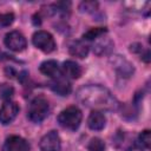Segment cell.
Instances as JSON below:
<instances>
[{"label": "cell", "mask_w": 151, "mask_h": 151, "mask_svg": "<svg viewBox=\"0 0 151 151\" xmlns=\"http://www.w3.org/2000/svg\"><path fill=\"white\" fill-rule=\"evenodd\" d=\"M97 7H98V2L96 1H83L79 6V9L85 13H91V12H94Z\"/></svg>", "instance_id": "19"}, {"label": "cell", "mask_w": 151, "mask_h": 151, "mask_svg": "<svg viewBox=\"0 0 151 151\" xmlns=\"http://www.w3.org/2000/svg\"><path fill=\"white\" fill-rule=\"evenodd\" d=\"M88 45L86 42H84L83 40H77V41H73L71 45H70V54L73 55V57H77V58H86L87 54H88Z\"/></svg>", "instance_id": "14"}, {"label": "cell", "mask_w": 151, "mask_h": 151, "mask_svg": "<svg viewBox=\"0 0 151 151\" xmlns=\"http://www.w3.org/2000/svg\"><path fill=\"white\" fill-rule=\"evenodd\" d=\"M88 151H104L105 144L100 138H92L87 145Z\"/></svg>", "instance_id": "18"}, {"label": "cell", "mask_w": 151, "mask_h": 151, "mask_svg": "<svg viewBox=\"0 0 151 151\" xmlns=\"http://www.w3.org/2000/svg\"><path fill=\"white\" fill-rule=\"evenodd\" d=\"M4 42L6 45L7 48H9L13 52H21L26 48L27 46V41L26 38L24 37L22 33H20L19 31H12L8 32L5 35Z\"/></svg>", "instance_id": "5"}, {"label": "cell", "mask_w": 151, "mask_h": 151, "mask_svg": "<svg viewBox=\"0 0 151 151\" xmlns=\"http://www.w3.org/2000/svg\"><path fill=\"white\" fill-rule=\"evenodd\" d=\"M32 42H33V45L37 48L41 50L45 53H51L57 47L54 38L52 37L51 33H48L46 31H38V32H35L33 34Z\"/></svg>", "instance_id": "4"}, {"label": "cell", "mask_w": 151, "mask_h": 151, "mask_svg": "<svg viewBox=\"0 0 151 151\" xmlns=\"http://www.w3.org/2000/svg\"><path fill=\"white\" fill-rule=\"evenodd\" d=\"M83 119V113L77 106H68L65 110H63L58 116V123L61 127L76 131Z\"/></svg>", "instance_id": "2"}, {"label": "cell", "mask_w": 151, "mask_h": 151, "mask_svg": "<svg viewBox=\"0 0 151 151\" xmlns=\"http://www.w3.org/2000/svg\"><path fill=\"white\" fill-rule=\"evenodd\" d=\"M29 143L19 136H9L2 145V151H29Z\"/></svg>", "instance_id": "9"}, {"label": "cell", "mask_w": 151, "mask_h": 151, "mask_svg": "<svg viewBox=\"0 0 151 151\" xmlns=\"http://www.w3.org/2000/svg\"><path fill=\"white\" fill-rule=\"evenodd\" d=\"M39 147L41 151H60L61 140L57 131L47 132L39 143Z\"/></svg>", "instance_id": "8"}, {"label": "cell", "mask_w": 151, "mask_h": 151, "mask_svg": "<svg viewBox=\"0 0 151 151\" xmlns=\"http://www.w3.org/2000/svg\"><path fill=\"white\" fill-rule=\"evenodd\" d=\"M19 113V105L15 101H5L0 109V123L2 125L11 124Z\"/></svg>", "instance_id": "7"}, {"label": "cell", "mask_w": 151, "mask_h": 151, "mask_svg": "<svg viewBox=\"0 0 151 151\" xmlns=\"http://www.w3.org/2000/svg\"><path fill=\"white\" fill-rule=\"evenodd\" d=\"M40 72L52 79H55L61 74V68L59 66V64L55 60H45L44 63H41L40 67H39Z\"/></svg>", "instance_id": "12"}, {"label": "cell", "mask_w": 151, "mask_h": 151, "mask_svg": "<svg viewBox=\"0 0 151 151\" xmlns=\"http://www.w3.org/2000/svg\"><path fill=\"white\" fill-rule=\"evenodd\" d=\"M127 151H144V147L140 145V144H132L129 149H127Z\"/></svg>", "instance_id": "22"}, {"label": "cell", "mask_w": 151, "mask_h": 151, "mask_svg": "<svg viewBox=\"0 0 151 151\" xmlns=\"http://www.w3.org/2000/svg\"><path fill=\"white\" fill-rule=\"evenodd\" d=\"M13 94H14V88H13L12 85L6 84V83L0 85V98L1 99L8 101L13 97Z\"/></svg>", "instance_id": "17"}, {"label": "cell", "mask_w": 151, "mask_h": 151, "mask_svg": "<svg viewBox=\"0 0 151 151\" xmlns=\"http://www.w3.org/2000/svg\"><path fill=\"white\" fill-rule=\"evenodd\" d=\"M81 67L73 60H66L61 66V74L67 79H78L81 76Z\"/></svg>", "instance_id": "11"}, {"label": "cell", "mask_w": 151, "mask_h": 151, "mask_svg": "<svg viewBox=\"0 0 151 151\" xmlns=\"http://www.w3.org/2000/svg\"><path fill=\"white\" fill-rule=\"evenodd\" d=\"M139 144L142 146H144L145 149H149L151 145V136H150V131L145 130L143 132L139 133Z\"/></svg>", "instance_id": "20"}, {"label": "cell", "mask_w": 151, "mask_h": 151, "mask_svg": "<svg viewBox=\"0 0 151 151\" xmlns=\"http://www.w3.org/2000/svg\"><path fill=\"white\" fill-rule=\"evenodd\" d=\"M48 113H50V104L47 99H45L44 97H37L31 101L28 106L27 117L32 123L39 124L47 118Z\"/></svg>", "instance_id": "3"}, {"label": "cell", "mask_w": 151, "mask_h": 151, "mask_svg": "<svg viewBox=\"0 0 151 151\" xmlns=\"http://www.w3.org/2000/svg\"><path fill=\"white\" fill-rule=\"evenodd\" d=\"M113 48V42L112 40H110L109 38H104L99 41H97L93 46V52L97 55H104V54H109Z\"/></svg>", "instance_id": "15"}, {"label": "cell", "mask_w": 151, "mask_h": 151, "mask_svg": "<svg viewBox=\"0 0 151 151\" xmlns=\"http://www.w3.org/2000/svg\"><path fill=\"white\" fill-rule=\"evenodd\" d=\"M105 124H106V118H105V116L101 111L93 110L90 113V116L87 118V125L91 130L99 131V130L104 129Z\"/></svg>", "instance_id": "13"}, {"label": "cell", "mask_w": 151, "mask_h": 151, "mask_svg": "<svg viewBox=\"0 0 151 151\" xmlns=\"http://www.w3.org/2000/svg\"><path fill=\"white\" fill-rule=\"evenodd\" d=\"M77 100L86 107L97 111H116L119 106L117 98L109 88L101 85H85L76 93Z\"/></svg>", "instance_id": "1"}, {"label": "cell", "mask_w": 151, "mask_h": 151, "mask_svg": "<svg viewBox=\"0 0 151 151\" xmlns=\"http://www.w3.org/2000/svg\"><path fill=\"white\" fill-rule=\"evenodd\" d=\"M107 32V29L105 27H96V28H90L86 33H84L83 38L84 40H94L98 38H101V35H104Z\"/></svg>", "instance_id": "16"}, {"label": "cell", "mask_w": 151, "mask_h": 151, "mask_svg": "<svg viewBox=\"0 0 151 151\" xmlns=\"http://www.w3.org/2000/svg\"><path fill=\"white\" fill-rule=\"evenodd\" d=\"M111 64H112V67L116 70V72L118 73L119 77H123V78H130L133 72H134V68L132 66V64L125 59L123 55H113L111 58Z\"/></svg>", "instance_id": "6"}, {"label": "cell", "mask_w": 151, "mask_h": 151, "mask_svg": "<svg viewBox=\"0 0 151 151\" xmlns=\"http://www.w3.org/2000/svg\"><path fill=\"white\" fill-rule=\"evenodd\" d=\"M50 87L53 92H55L59 96H68L72 91V86H71V83L68 81L67 78H65L64 76H60L55 79H53L50 84Z\"/></svg>", "instance_id": "10"}, {"label": "cell", "mask_w": 151, "mask_h": 151, "mask_svg": "<svg viewBox=\"0 0 151 151\" xmlns=\"http://www.w3.org/2000/svg\"><path fill=\"white\" fill-rule=\"evenodd\" d=\"M13 21H14V14L13 13H4V14H0V28L7 27V26L12 25Z\"/></svg>", "instance_id": "21"}]
</instances>
